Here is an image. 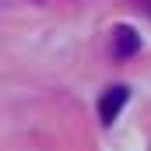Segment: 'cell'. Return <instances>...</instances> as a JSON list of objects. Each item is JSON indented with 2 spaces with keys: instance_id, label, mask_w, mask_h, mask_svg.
<instances>
[{
  "instance_id": "cell-2",
  "label": "cell",
  "mask_w": 151,
  "mask_h": 151,
  "mask_svg": "<svg viewBox=\"0 0 151 151\" xmlns=\"http://www.w3.org/2000/svg\"><path fill=\"white\" fill-rule=\"evenodd\" d=\"M137 49H141V35H137L130 25L113 28V56H116V60H130Z\"/></svg>"
},
{
  "instance_id": "cell-1",
  "label": "cell",
  "mask_w": 151,
  "mask_h": 151,
  "mask_svg": "<svg viewBox=\"0 0 151 151\" xmlns=\"http://www.w3.org/2000/svg\"><path fill=\"white\" fill-rule=\"evenodd\" d=\"M127 99H130V88H127V84H113V88H106L102 99H99V119H102L106 127H109L113 119H119Z\"/></svg>"
}]
</instances>
